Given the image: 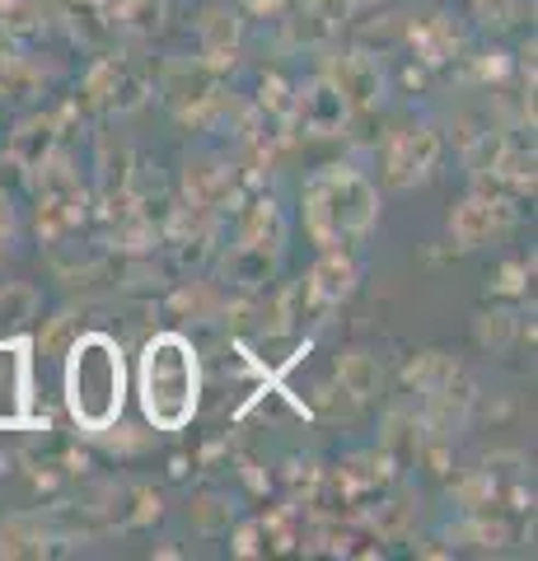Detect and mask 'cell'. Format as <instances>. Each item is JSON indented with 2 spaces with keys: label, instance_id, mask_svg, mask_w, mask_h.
I'll return each mask as SVG.
<instances>
[{
  "label": "cell",
  "instance_id": "277c9868",
  "mask_svg": "<svg viewBox=\"0 0 538 561\" xmlns=\"http://www.w3.org/2000/svg\"><path fill=\"white\" fill-rule=\"evenodd\" d=\"M440 160V140L436 131H408L393 140V154H389V183L393 187H408L416 179H426Z\"/></svg>",
  "mask_w": 538,
  "mask_h": 561
},
{
  "label": "cell",
  "instance_id": "7c38bea8",
  "mask_svg": "<svg viewBox=\"0 0 538 561\" xmlns=\"http://www.w3.org/2000/svg\"><path fill=\"white\" fill-rule=\"evenodd\" d=\"M511 328H515L511 313H482V323H478V342H482V346H492V351H501V346L511 342Z\"/></svg>",
  "mask_w": 538,
  "mask_h": 561
},
{
  "label": "cell",
  "instance_id": "8992f818",
  "mask_svg": "<svg viewBox=\"0 0 538 561\" xmlns=\"http://www.w3.org/2000/svg\"><path fill=\"white\" fill-rule=\"evenodd\" d=\"M346 99H342V90L333 80H319L314 90H309L305 99H300V117H305V127L314 131V136H333V131H342V122H346Z\"/></svg>",
  "mask_w": 538,
  "mask_h": 561
},
{
  "label": "cell",
  "instance_id": "7a4b0ae2",
  "mask_svg": "<svg viewBox=\"0 0 538 561\" xmlns=\"http://www.w3.org/2000/svg\"><path fill=\"white\" fill-rule=\"evenodd\" d=\"M141 402L160 431H179L197 408V356L187 337L160 332L141 356Z\"/></svg>",
  "mask_w": 538,
  "mask_h": 561
},
{
  "label": "cell",
  "instance_id": "30bf717a",
  "mask_svg": "<svg viewBox=\"0 0 538 561\" xmlns=\"http://www.w3.org/2000/svg\"><path fill=\"white\" fill-rule=\"evenodd\" d=\"M33 313H38V290L10 280V286L0 290V328H20L33 319Z\"/></svg>",
  "mask_w": 538,
  "mask_h": 561
},
{
  "label": "cell",
  "instance_id": "ba28073f",
  "mask_svg": "<svg viewBox=\"0 0 538 561\" xmlns=\"http://www.w3.org/2000/svg\"><path fill=\"white\" fill-rule=\"evenodd\" d=\"M352 286H356V267H352V257H342V253H328L314 267V280H309V290H314L319 300H342V295H352Z\"/></svg>",
  "mask_w": 538,
  "mask_h": 561
},
{
  "label": "cell",
  "instance_id": "3957f363",
  "mask_svg": "<svg viewBox=\"0 0 538 561\" xmlns=\"http://www.w3.org/2000/svg\"><path fill=\"white\" fill-rule=\"evenodd\" d=\"M370 220H375V192L366 179L333 169L309 183V230H314V239L328 243V249L342 239L366 234Z\"/></svg>",
  "mask_w": 538,
  "mask_h": 561
},
{
  "label": "cell",
  "instance_id": "52a82bcc",
  "mask_svg": "<svg viewBox=\"0 0 538 561\" xmlns=\"http://www.w3.org/2000/svg\"><path fill=\"white\" fill-rule=\"evenodd\" d=\"M333 84L342 90L346 108H375V103H379V90H385V80H379V66L366 61V57H346V61L337 66Z\"/></svg>",
  "mask_w": 538,
  "mask_h": 561
},
{
  "label": "cell",
  "instance_id": "8fae6325",
  "mask_svg": "<svg viewBox=\"0 0 538 561\" xmlns=\"http://www.w3.org/2000/svg\"><path fill=\"white\" fill-rule=\"evenodd\" d=\"M202 33H206V47H211L216 57H220L225 47H234V33H239V24H234V14H225V10H220V14H206Z\"/></svg>",
  "mask_w": 538,
  "mask_h": 561
},
{
  "label": "cell",
  "instance_id": "4fadbf2b",
  "mask_svg": "<svg viewBox=\"0 0 538 561\" xmlns=\"http://www.w3.org/2000/svg\"><path fill=\"white\" fill-rule=\"evenodd\" d=\"M160 14H164L160 0H136V5L127 10V20H131V28L150 33V28H160Z\"/></svg>",
  "mask_w": 538,
  "mask_h": 561
},
{
  "label": "cell",
  "instance_id": "9c48e42d",
  "mask_svg": "<svg viewBox=\"0 0 538 561\" xmlns=\"http://www.w3.org/2000/svg\"><path fill=\"white\" fill-rule=\"evenodd\" d=\"M337 379H342V389L352 393L356 402H366V398L379 393V360L366 356V351H352V356H342Z\"/></svg>",
  "mask_w": 538,
  "mask_h": 561
},
{
  "label": "cell",
  "instance_id": "6da1fadb",
  "mask_svg": "<svg viewBox=\"0 0 538 561\" xmlns=\"http://www.w3.org/2000/svg\"><path fill=\"white\" fill-rule=\"evenodd\" d=\"M66 402L84 431H108L123 412V351L103 332H84L66 351Z\"/></svg>",
  "mask_w": 538,
  "mask_h": 561
},
{
  "label": "cell",
  "instance_id": "5b68a950",
  "mask_svg": "<svg viewBox=\"0 0 538 561\" xmlns=\"http://www.w3.org/2000/svg\"><path fill=\"white\" fill-rule=\"evenodd\" d=\"M511 225V206L506 202H488V197H473V202H463L455 210V239H459V249H478V243H488L496 230H506Z\"/></svg>",
  "mask_w": 538,
  "mask_h": 561
}]
</instances>
